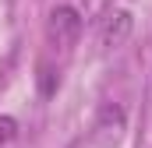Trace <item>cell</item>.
I'll use <instances>...</instances> for the list:
<instances>
[{
  "mask_svg": "<svg viewBox=\"0 0 152 148\" xmlns=\"http://www.w3.org/2000/svg\"><path fill=\"white\" fill-rule=\"evenodd\" d=\"M96 131L103 134V138H120V131H124V110L120 106H103V113H99V123H96Z\"/></svg>",
  "mask_w": 152,
  "mask_h": 148,
  "instance_id": "3",
  "label": "cell"
},
{
  "mask_svg": "<svg viewBox=\"0 0 152 148\" xmlns=\"http://www.w3.org/2000/svg\"><path fill=\"white\" fill-rule=\"evenodd\" d=\"M57 85H60V78L53 81V71H50V67H39V92H42V95H53Z\"/></svg>",
  "mask_w": 152,
  "mask_h": 148,
  "instance_id": "5",
  "label": "cell"
},
{
  "mask_svg": "<svg viewBox=\"0 0 152 148\" xmlns=\"http://www.w3.org/2000/svg\"><path fill=\"white\" fill-rule=\"evenodd\" d=\"M46 36H50L53 46H60V49L75 46L78 36H81V14H78L75 7H57L50 14V21H46Z\"/></svg>",
  "mask_w": 152,
  "mask_h": 148,
  "instance_id": "1",
  "label": "cell"
},
{
  "mask_svg": "<svg viewBox=\"0 0 152 148\" xmlns=\"http://www.w3.org/2000/svg\"><path fill=\"white\" fill-rule=\"evenodd\" d=\"M14 138H18V120L14 116H0V145H7Z\"/></svg>",
  "mask_w": 152,
  "mask_h": 148,
  "instance_id": "4",
  "label": "cell"
},
{
  "mask_svg": "<svg viewBox=\"0 0 152 148\" xmlns=\"http://www.w3.org/2000/svg\"><path fill=\"white\" fill-rule=\"evenodd\" d=\"M131 25H134L131 11H110L106 21H103V46H120L131 36Z\"/></svg>",
  "mask_w": 152,
  "mask_h": 148,
  "instance_id": "2",
  "label": "cell"
}]
</instances>
